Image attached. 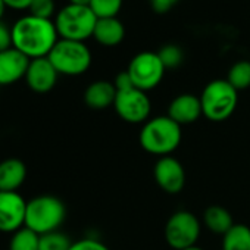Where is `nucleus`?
Listing matches in <instances>:
<instances>
[{
	"instance_id": "obj_25",
	"label": "nucleus",
	"mask_w": 250,
	"mask_h": 250,
	"mask_svg": "<svg viewBox=\"0 0 250 250\" xmlns=\"http://www.w3.org/2000/svg\"><path fill=\"white\" fill-rule=\"evenodd\" d=\"M55 9H56L55 0H33L28 8L30 15L43 18V20H52Z\"/></svg>"
},
{
	"instance_id": "obj_6",
	"label": "nucleus",
	"mask_w": 250,
	"mask_h": 250,
	"mask_svg": "<svg viewBox=\"0 0 250 250\" xmlns=\"http://www.w3.org/2000/svg\"><path fill=\"white\" fill-rule=\"evenodd\" d=\"M47 58L59 74L69 77L84 74L91 65V52L84 42L59 39Z\"/></svg>"
},
{
	"instance_id": "obj_4",
	"label": "nucleus",
	"mask_w": 250,
	"mask_h": 250,
	"mask_svg": "<svg viewBox=\"0 0 250 250\" xmlns=\"http://www.w3.org/2000/svg\"><path fill=\"white\" fill-rule=\"evenodd\" d=\"M203 116L212 122L227 121L237 109L238 91L227 80H213L200 94Z\"/></svg>"
},
{
	"instance_id": "obj_23",
	"label": "nucleus",
	"mask_w": 250,
	"mask_h": 250,
	"mask_svg": "<svg viewBox=\"0 0 250 250\" xmlns=\"http://www.w3.org/2000/svg\"><path fill=\"white\" fill-rule=\"evenodd\" d=\"M124 0H91L90 9L94 12V15L100 18H115L121 8Z\"/></svg>"
},
{
	"instance_id": "obj_27",
	"label": "nucleus",
	"mask_w": 250,
	"mask_h": 250,
	"mask_svg": "<svg viewBox=\"0 0 250 250\" xmlns=\"http://www.w3.org/2000/svg\"><path fill=\"white\" fill-rule=\"evenodd\" d=\"M149 3L155 12L167 14L178 3V0H149Z\"/></svg>"
},
{
	"instance_id": "obj_32",
	"label": "nucleus",
	"mask_w": 250,
	"mask_h": 250,
	"mask_svg": "<svg viewBox=\"0 0 250 250\" xmlns=\"http://www.w3.org/2000/svg\"><path fill=\"white\" fill-rule=\"evenodd\" d=\"M5 11H6V5H5L3 0H0V20L3 18V15H5Z\"/></svg>"
},
{
	"instance_id": "obj_22",
	"label": "nucleus",
	"mask_w": 250,
	"mask_h": 250,
	"mask_svg": "<svg viewBox=\"0 0 250 250\" xmlns=\"http://www.w3.org/2000/svg\"><path fill=\"white\" fill-rule=\"evenodd\" d=\"M72 241L69 237L61 231H53L40 235L39 250H69Z\"/></svg>"
},
{
	"instance_id": "obj_31",
	"label": "nucleus",
	"mask_w": 250,
	"mask_h": 250,
	"mask_svg": "<svg viewBox=\"0 0 250 250\" xmlns=\"http://www.w3.org/2000/svg\"><path fill=\"white\" fill-rule=\"evenodd\" d=\"M91 0H69L71 5H78V6H90Z\"/></svg>"
},
{
	"instance_id": "obj_20",
	"label": "nucleus",
	"mask_w": 250,
	"mask_h": 250,
	"mask_svg": "<svg viewBox=\"0 0 250 250\" xmlns=\"http://www.w3.org/2000/svg\"><path fill=\"white\" fill-rule=\"evenodd\" d=\"M40 235L33 229L22 227L15 231L9 241V250H39Z\"/></svg>"
},
{
	"instance_id": "obj_2",
	"label": "nucleus",
	"mask_w": 250,
	"mask_h": 250,
	"mask_svg": "<svg viewBox=\"0 0 250 250\" xmlns=\"http://www.w3.org/2000/svg\"><path fill=\"white\" fill-rule=\"evenodd\" d=\"M181 125L172 121L168 115L150 118L143 124V128L139 134L140 146L147 153L159 158L169 156L175 152L181 143Z\"/></svg>"
},
{
	"instance_id": "obj_5",
	"label": "nucleus",
	"mask_w": 250,
	"mask_h": 250,
	"mask_svg": "<svg viewBox=\"0 0 250 250\" xmlns=\"http://www.w3.org/2000/svg\"><path fill=\"white\" fill-rule=\"evenodd\" d=\"M97 17L90 9V6H78L68 3L63 6L55 20V25L61 39L84 42L88 37H93Z\"/></svg>"
},
{
	"instance_id": "obj_21",
	"label": "nucleus",
	"mask_w": 250,
	"mask_h": 250,
	"mask_svg": "<svg viewBox=\"0 0 250 250\" xmlns=\"http://www.w3.org/2000/svg\"><path fill=\"white\" fill-rule=\"evenodd\" d=\"M227 81L237 90H246L250 87V62L249 61H238L235 62L229 71Z\"/></svg>"
},
{
	"instance_id": "obj_3",
	"label": "nucleus",
	"mask_w": 250,
	"mask_h": 250,
	"mask_svg": "<svg viewBox=\"0 0 250 250\" xmlns=\"http://www.w3.org/2000/svg\"><path fill=\"white\" fill-rule=\"evenodd\" d=\"M66 218L65 203L56 196H37L27 202L25 227L39 235L59 231Z\"/></svg>"
},
{
	"instance_id": "obj_17",
	"label": "nucleus",
	"mask_w": 250,
	"mask_h": 250,
	"mask_svg": "<svg viewBox=\"0 0 250 250\" xmlns=\"http://www.w3.org/2000/svg\"><path fill=\"white\" fill-rule=\"evenodd\" d=\"M93 37L96 42L106 47H113L122 43L125 37V28L122 22L115 18H100L97 20Z\"/></svg>"
},
{
	"instance_id": "obj_18",
	"label": "nucleus",
	"mask_w": 250,
	"mask_h": 250,
	"mask_svg": "<svg viewBox=\"0 0 250 250\" xmlns=\"http://www.w3.org/2000/svg\"><path fill=\"white\" fill-rule=\"evenodd\" d=\"M203 224L209 231L224 235L234 227V219L228 209L212 205L203 213Z\"/></svg>"
},
{
	"instance_id": "obj_11",
	"label": "nucleus",
	"mask_w": 250,
	"mask_h": 250,
	"mask_svg": "<svg viewBox=\"0 0 250 250\" xmlns=\"http://www.w3.org/2000/svg\"><path fill=\"white\" fill-rule=\"evenodd\" d=\"M156 184L168 194H178L186 186V171L183 164L174 156H162L153 168Z\"/></svg>"
},
{
	"instance_id": "obj_14",
	"label": "nucleus",
	"mask_w": 250,
	"mask_h": 250,
	"mask_svg": "<svg viewBox=\"0 0 250 250\" xmlns=\"http://www.w3.org/2000/svg\"><path fill=\"white\" fill-rule=\"evenodd\" d=\"M202 112V102L199 96L184 93L172 99L168 107V116L180 125H188L196 122Z\"/></svg>"
},
{
	"instance_id": "obj_13",
	"label": "nucleus",
	"mask_w": 250,
	"mask_h": 250,
	"mask_svg": "<svg viewBox=\"0 0 250 250\" xmlns=\"http://www.w3.org/2000/svg\"><path fill=\"white\" fill-rule=\"evenodd\" d=\"M30 61L15 47L0 52V85H11L25 78Z\"/></svg>"
},
{
	"instance_id": "obj_24",
	"label": "nucleus",
	"mask_w": 250,
	"mask_h": 250,
	"mask_svg": "<svg viewBox=\"0 0 250 250\" xmlns=\"http://www.w3.org/2000/svg\"><path fill=\"white\" fill-rule=\"evenodd\" d=\"M165 69H174L178 68L183 63L184 59V53L181 50V47L175 46V44H167L164 46L159 52H158Z\"/></svg>"
},
{
	"instance_id": "obj_12",
	"label": "nucleus",
	"mask_w": 250,
	"mask_h": 250,
	"mask_svg": "<svg viewBox=\"0 0 250 250\" xmlns=\"http://www.w3.org/2000/svg\"><path fill=\"white\" fill-rule=\"evenodd\" d=\"M58 77L59 72L55 69L49 58H39L30 61L24 80L33 91L49 93L56 85Z\"/></svg>"
},
{
	"instance_id": "obj_29",
	"label": "nucleus",
	"mask_w": 250,
	"mask_h": 250,
	"mask_svg": "<svg viewBox=\"0 0 250 250\" xmlns=\"http://www.w3.org/2000/svg\"><path fill=\"white\" fill-rule=\"evenodd\" d=\"M113 85H115L116 91L127 90V88L134 87V84H133V81H131V77H130V74H128L127 71H122V72H119V74L115 77Z\"/></svg>"
},
{
	"instance_id": "obj_15",
	"label": "nucleus",
	"mask_w": 250,
	"mask_h": 250,
	"mask_svg": "<svg viewBox=\"0 0 250 250\" xmlns=\"http://www.w3.org/2000/svg\"><path fill=\"white\" fill-rule=\"evenodd\" d=\"M116 97V88L113 83L99 80L91 83L84 91V103L93 110H103L113 106Z\"/></svg>"
},
{
	"instance_id": "obj_28",
	"label": "nucleus",
	"mask_w": 250,
	"mask_h": 250,
	"mask_svg": "<svg viewBox=\"0 0 250 250\" xmlns=\"http://www.w3.org/2000/svg\"><path fill=\"white\" fill-rule=\"evenodd\" d=\"M12 47V30L0 22V52Z\"/></svg>"
},
{
	"instance_id": "obj_9",
	"label": "nucleus",
	"mask_w": 250,
	"mask_h": 250,
	"mask_svg": "<svg viewBox=\"0 0 250 250\" xmlns=\"http://www.w3.org/2000/svg\"><path fill=\"white\" fill-rule=\"evenodd\" d=\"M113 109L116 115L128 124H145L150 118L152 103L146 91L131 87L116 91Z\"/></svg>"
},
{
	"instance_id": "obj_16",
	"label": "nucleus",
	"mask_w": 250,
	"mask_h": 250,
	"mask_svg": "<svg viewBox=\"0 0 250 250\" xmlns=\"http://www.w3.org/2000/svg\"><path fill=\"white\" fill-rule=\"evenodd\" d=\"M27 178V167L17 158L0 162V191H18Z\"/></svg>"
},
{
	"instance_id": "obj_33",
	"label": "nucleus",
	"mask_w": 250,
	"mask_h": 250,
	"mask_svg": "<svg viewBox=\"0 0 250 250\" xmlns=\"http://www.w3.org/2000/svg\"><path fill=\"white\" fill-rule=\"evenodd\" d=\"M186 250H203L202 247H197V246H193V247H190V249H186Z\"/></svg>"
},
{
	"instance_id": "obj_30",
	"label": "nucleus",
	"mask_w": 250,
	"mask_h": 250,
	"mask_svg": "<svg viewBox=\"0 0 250 250\" xmlns=\"http://www.w3.org/2000/svg\"><path fill=\"white\" fill-rule=\"evenodd\" d=\"M6 8H11V9H15V11H24V9H28L33 0H3Z\"/></svg>"
},
{
	"instance_id": "obj_19",
	"label": "nucleus",
	"mask_w": 250,
	"mask_h": 250,
	"mask_svg": "<svg viewBox=\"0 0 250 250\" xmlns=\"http://www.w3.org/2000/svg\"><path fill=\"white\" fill-rule=\"evenodd\" d=\"M222 250H250V228L244 224H234L222 235Z\"/></svg>"
},
{
	"instance_id": "obj_26",
	"label": "nucleus",
	"mask_w": 250,
	"mask_h": 250,
	"mask_svg": "<svg viewBox=\"0 0 250 250\" xmlns=\"http://www.w3.org/2000/svg\"><path fill=\"white\" fill-rule=\"evenodd\" d=\"M69 250H110V249L104 243L96 238H81L78 241H74Z\"/></svg>"
},
{
	"instance_id": "obj_7",
	"label": "nucleus",
	"mask_w": 250,
	"mask_h": 250,
	"mask_svg": "<svg viewBox=\"0 0 250 250\" xmlns=\"http://www.w3.org/2000/svg\"><path fill=\"white\" fill-rule=\"evenodd\" d=\"M200 221L190 210L174 212L165 225V241L174 250H186L196 246L200 237Z\"/></svg>"
},
{
	"instance_id": "obj_10",
	"label": "nucleus",
	"mask_w": 250,
	"mask_h": 250,
	"mask_svg": "<svg viewBox=\"0 0 250 250\" xmlns=\"http://www.w3.org/2000/svg\"><path fill=\"white\" fill-rule=\"evenodd\" d=\"M27 202L18 191H0V231L15 232L25 227Z\"/></svg>"
},
{
	"instance_id": "obj_8",
	"label": "nucleus",
	"mask_w": 250,
	"mask_h": 250,
	"mask_svg": "<svg viewBox=\"0 0 250 250\" xmlns=\"http://www.w3.org/2000/svg\"><path fill=\"white\" fill-rule=\"evenodd\" d=\"M165 71L167 69L161 61L159 55L155 52L137 53L131 59V62L127 68V72L130 74L134 87H137L146 93L161 84V81L165 75Z\"/></svg>"
},
{
	"instance_id": "obj_1",
	"label": "nucleus",
	"mask_w": 250,
	"mask_h": 250,
	"mask_svg": "<svg viewBox=\"0 0 250 250\" xmlns=\"http://www.w3.org/2000/svg\"><path fill=\"white\" fill-rule=\"evenodd\" d=\"M11 30L12 47L24 53L28 59L47 58L59 42V34L52 20L25 15L21 17Z\"/></svg>"
}]
</instances>
